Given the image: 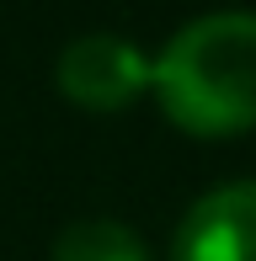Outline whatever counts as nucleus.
Returning <instances> with one entry per match:
<instances>
[{
	"instance_id": "obj_4",
	"label": "nucleus",
	"mask_w": 256,
	"mask_h": 261,
	"mask_svg": "<svg viewBox=\"0 0 256 261\" xmlns=\"http://www.w3.org/2000/svg\"><path fill=\"white\" fill-rule=\"evenodd\" d=\"M54 261H149V245L118 219H80L54 240Z\"/></svg>"
},
{
	"instance_id": "obj_1",
	"label": "nucleus",
	"mask_w": 256,
	"mask_h": 261,
	"mask_svg": "<svg viewBox=\"0 0 256 261\" xmlns=\"http://www.w3.org/2000/svg\"><path fill=\"white\" fill-rule=\"evenodd\" d=\"M149 86L160 112L187 134L224 139L256 128V16L214 11L187 21L149 64Z\"/></svg>"
},
{
	"instance_id": "obj_3",
	"label": "nucleus",
	"mask_w": 256,
	"mask_h": 261,
	"mask_svg": "<svg viewBox=\"0 0 256 261\" xmlns=\"http://www.w3.org/2000/svg\"><path fill=\"white\" fill-rule=\"evenodd\" d=\"M171 261H256V181L214 187L182 213Z\"/></svg>"
},
{
	"instance_id": "obj_2",
	"label": "nucleus",
	"mask_w": 256,
	"mask_h": 261,
	"mask_svg": "<svg viewBox=\"0 0 256 261\" xmlns=\"http://www.w3.org/2000/svg\"><path fill=\"white\" fill-rule=\"evenodd\" d=\"M59 91L75 107L91 112H118L149 86V64L134 43L112 38V32H86L59 54Z\"/></svg>"
}]
</instances>
